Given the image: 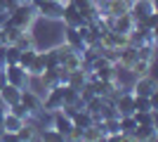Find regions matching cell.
Wrapping results in <instances>:
<instances>
[{"label":"cell","mask_w":158,"mask_h":142,"mask_svg":"<svg viewBox=\"0 0 158 142\" xmlns=\"http://www.w3.org/2000/svg\"><path fill=\"white\" fill-rule=\"evenodd\" d=\"M38 21V12H35V7L31 2H24V5H17L10 14V24L21 31H26V28H33V24Z\"/></svg>","instance_id":"6da1fadb"},{"label":"cell","mask_w":158,"mask_h":142,"mask_svg":"<svg viewBox=\"0 0 158 142\" xmlns=\"http://www.w3.org/2000/svg\"><path fill=\"white\" fill-rule=\"evenodd\" d=\"M38 12V19H45V21H59L61 19V10L64 5H59L57 0H38V2H31Z\"/></svg>","instance_id":"7a4b0ae2"},{"label":"cell","mask_w":158,"mask_h":142,"mask_svg":"<svg viewBox=\"0 0 158 142\" xmlns=\"http://www.w3.org/2000/svg\"><path fill=\"white\" fill-rule=\"evenodd\" d=\"M5 78L10 85H14V88H28L31 85V76H28V71L24 67H19V64H5Z\"/></svg>","instance_id":"3957f363"},{"label":"cell","mask_w":158,"mask_h":142,"mask_svg":"<svg viewBox=\"0 0 158 142\" xmlns=\"http://www.w3.org/2000/svg\"><path fill=\"white\" fill-rule=\"evenodd\" d=\"M130 90L135 95H142V97H153V95L158 93V83L153 76L144 74V76H137V78H132V85Z\"/></svg>","instance_id":"277c9868"},{"label":"cell","mask_w":158,"mask_h":142,"mask_svg":"<svg viewBox=\"0 0 158 142\" xmlns=\"http://www.w3.org/2000/svg\"><path fill=\"white\" fill-rule=\"evenodd\" d=\"M127 12H130V17H132L135 24H142L151 12H158V7L153 5V0H132Z\"/></svg>","instance_id":"5b68a950"},{"label":"cell","mask_w":158,"mask_h":142,"mask_svg":"<svg viewBox=\"0 0 158 142\" xmlns=\"http://www.w3.org/2000/svg\"><path fill=\"white\" fill-rule=\"evenodd\" d=\"M19 102L26 107L28 116H38L40 111H43V95L35 93V90H31V88H24V90H21Z\"/></svg>","instance_id":"8992f818"},{"label":"cell","mask_w":158,"mask_h":142,"mask_svg":"<svg viewBox=\"0 0 158 142\" xmlns=\"http://www.w3.org/2000/svg\"><path fill=\"white\" fill-rule=\"evenodd\" d=\"M61 107H64V90H61V85H54V88L45 90L43 109H45V111H59Z\"/></svg>","instance_id":"52a82bcc"},{"label":"cell","mask_w":158,"mask_h":142,"mask_svg":"<svg viewBox=\"0 0 158 142\" xmlns=\"http://www.w3.org/2000/svg\"><path fill=\"white\" fill-rule=\"evenodd\" d=\"M50 126H52L57 133L61 135V140H69V133H71V128H73V121L69 118V116L64 114V111H52V118H50Z\"/></svg>","instance_id":"ba28073f"},{"label":"cell","mask_w":158,"mask_h":142,"mask_svg":"<svg viewBox=\"0 0 158 142\" xmlns=\"http://www.w3.org/2000/svg\"><path fill=\"white\" fill-rule=\"evenodd\" d=\"M132 100H135V93H132L130 88H123L113 97V104H116L118 116H125V114H132V111H135V109H132Z\"/></svg>","instance_id":"9c48e42d"},{"label":"cell","mask_w":158,"mask_h":142,"mask_svg":"<svg viewBox=\"0 0 158 142\" xmlns=\"http://www.w3.org/2000/svg\"><path fill=\"white\" fill-rule=\"evenodd\" d=\"M71 2L78 7V12L83 14V21H85V24H90V21H94V19L102 17L99 7L94 5V0H71Z\"/></svg>","instance_id":"30bf717a"},{"label":"cell","mask_w":158,"mask_h":142,"mask_svg":"<svg viewBox=\"0 0 158 142\" xmlns=\"http://www.w3.org/2000/svg\"><path fill=\"white\" fill-rule=\"evenodd\" d=\"M99 45L102 47H113V50H120V47H125V45H130L127 43V33H118V31H106L102 38H99Z\"/></svg>","instance_id":"8fae6325"},{"label":"cell","mask_w":158,"mask_h":142,"mask_svg":"<svg viewBox=\"0 0 158 142\" xmlns=\"http://www.w3.org/2000/svg\"><path fill=\"white\" fill-rule=\"evenodd\" d=\"M61 24H64V26H73V28H78L80 24H83V14L78 12V7L73 5L71 0H69V2H66L64 5V10H61Z\"/></svg>","instance_id":"7c38bea8"},{"label":"cell","mask_w":158,"mask_h":142,"mask_svg":"<svg viewBox=\"0 0 158 142\" xmlns=\"http://www.w3.org/2000/svg\"><path fill=\"white\" fill-rule=\"evenodd\" d=\"M24 118L17 114H12L10 109H5V118H2V130H5V135H2V140H7V137H14V133L24 126Z\"/></svg>","instance_id":"4fadbf2b"},{"label":"cell","mask_w":158,"mask_h":142,"mask_svg":"<svg viewBox=\"0 0 158 142\" xmlns=\"http://www.w3.org/2000/svg\"><path fill=\"white\" fill-rule=\"evenodd\" d=\"M130 140H135V142H153V140H158V123L156 126H135V130L130 133Z\"/></svg>","instance_id":"5bb4252c"},{"label":"cell","mask_w":158,"mask_h":142,"mask_svg":"<svg viewBox=\"0 0 158 142\" xmlns=\"http://www.w3.org/2000/svg\"><path fill=\"white\" fill-rule=\"evenodd\" d=\"M61 43H66V45L71 47V50H76V52H83V47H85V43H83V38H80V33H78V28H73V26H64Z\"/></svg>","instance_id":"9a60e30c"},{"label":"cell","mask_w":158,"mask_h":142,"mask_svg":"<svg viewBox=\"0 0 158 142\" xmlns=\"http://www.w3.org/2000/svg\"><path fill=\"white\" fill-rule=\"evenodd\" d=\"M104 128H102V121H92L83 130V142H102L104 140Z\"/></svg>","instance_id":"2e32d148"},{"label":"cell","mask_w":158,"mask_h":142,"mask_svg":"<svg viewBox=\"0 0 158 142\" xmlns=\"http://www.w3.org/2000/svg\"><path fill=\"white\" fill-rule=\"evenodd\" d=\"M0 97H2V104H5V107H12V104H17V102H19L21 88H14V85L5 83V85L0 88Z\"/></svg>","instance_id":"e0dca14e"},{"label":"cell","mask_w":158,"mask_h":142,"mask_svg":"<svg viewBox=\"0 0 158 142\" xmlns=\"http://www.w3.org/2000/svg\"><path fill=\"white\" fill-rule=\"evenodd\" d=\"M132 26H135V21H132L130 12H125V14L113 17V26H111V31H118V33H130Z\"/></svg>","instance_id":"ac0fdd59"},{"label":"cell","mask_w":158,"mask_h":142,"mask_svg":"<svg viewBox=\"0 0 158 142\" xmlns=\"http://www.w3.org/2000/svg\"><path fill=\"white\" fill-rule=\"evenodd\" d=\"M14 45L19 47L21 52H24V50H31V47H38V41H35V33H33V28H26V31H21Z\"/></svg>","instance_id":"d6986e66"},{"label":"cell","mask_w":158,"mask_h":142,"mask_svg":"<svg viewBox=\"0 0 158 142\" xmlns=\"http://www.w3.org/2000/svg\"><path fill=\"white\" fill-rule=\"evenodd\" d=\"M35 137H38V130H35V126L28 123V121L14 133V140H19V142H28V140H35Z\"/></svg>","instance_id":"ffe728a7"},{"label":"cell","mask_w":158,"mask_h":142,"mask_svg":"<svg viewBox=\"0 0 158 142\" xmlns=\"http://www.w3.org/2000/svg\"><path fill=\"white\" fill-rule=\"evenodd\" d=\"M78 33H80V38H83V43H85V47H87V45H99V36L92 31V26H90V24H85V21H83V24L78 26Z\"/></svg>","instance_id":"44dd1931"},{"label":"cell","mask_w":158,"mask_h":142,"mask_svg":"<svg viewBox=\"0 0 158 142\" xmlns=\"http://www.w3.org/2000/svg\"><path fill=\"white\" fill-rule=\"evenodd\" d=\"M127 74L132 76V78H137V76H144V74H149L151 71V62H144V59H135L130 64V67L125 69Z\"/></svg>","instance_id":"7402d4cb"},{"label":"cell","mask_w":158,"mask_h":142,"mask_svg":"<svg viewBox=\"0 0 158 142\" xmlns=\"http://www.w3.org/2000/svg\"><path fill=\"white\" fill-rule=\"evenodd\" d=\"M130 10V2L127 0H109V5L104 7L106 14H111V17H118V14H125Z\"/></svg>","instance_id":"603a6c76"},{"label":"cell","mask_w":158,"mask_h":142,"mask_svg":"<svg viewBox=\"0 0 158 142\" xmlns=\"http://www.w3.org/2000/svg\"><path fill=\"white\" fill-rule=\"evenodd\" d=\"M85 81H87L85 69H73V71H69V83H66V85H71V88L80 90L83 85H85Z\"/></svg>","instance_id":"cb8c5ba5"},{"label":"cell","mask_w":158,"mask_h":142,"mask_svg":"<svg viewBox=\"0 0 158 142\" xmlns=\"http://www.w3.org/2000/svg\"><path fill=\"white\" fill-rule=\"evenodd\" d=\"M45 71V57H43V52H35V57H33V62H31V67H28V76L31 78H38L40 74Z\"/></svg>","instance_id":"d4e9b609"},{"label":"cell","mask_w":158,"mask_h":142,"mask_svg":"<svg viewBox=\"0 0 158 142\" xmlns=\"http://www.w3.org/2000/svg\"><path fill=\"white\" fill-rule=\"evenodd\" d=\"M71 121H73V126H78V128L85 130L87 126L92 123V114H90V111H85V109H80V111H76V114H73Z\"/></svg>","instance_id":"484cf974"},{"label":"cell","mask_w":158,"mask_h":142,"mask_svg":"<svg viewBox=\"0 0 158 142\" xmlns=\"http://www.w3.org/2000/svg\"><path fill=\"white\" fill-rule=\"evenodd\" d=\"M43 57H45V69H57V67H59L57 47H47V50H43Z\"/></svg>","instance_id":"4316f807"},{"label":"cell","mask_w":158,"mask_h":142,"mask_svg":"<svg viewBox=\"0 0 158 142\" xmlns=\"http://www.w3.org/2000/svg\"><path fill=\"white\" fill-rule=\"evenodd\" d=\"M137 59H144V62H151L156 59V45H142L137 47Z\"/></svg>","instance_id":"83f0119b"},{"label":"cell","mask_w":158,"mask_h":142,"mask_svg":"<svg viewBox=\"0 0 158 142\" xmlns=\"http://www.w3.org/2000/svg\"><path fill=\"white\" fill-rule=\"evenodd\" d=\"M21 50L17 45H5V64H17Z\"/></svg>","instance_id":"f1b7e54d"},{"label":"cell","mask_w":158,"mask_h":142,"mask_svg":"<svg viewBox=\"0 0 158 142\" xmlns=\"http://www.w3.org/2000/svg\"><path fill=\"white\" fill-rule=\"evenodd\" d=\"M7 109H10V111H12V114L21 116V118H24V121H26V118H28V111H26V107H24V104H21V102H17V104H12V107H7Z\"/></svg>","instance_id":"f546056e"},{"label":"cell","mask_w":158,"mask_h":142,"mask_svg":"<svg viewBox=\"0 0 158 142\" xmlns=\"http://www.w3.org/2000/svg\"><path fill=\"white\" fill-rule=\"evenodd\" d=\"M142 24H144L146 28H153V31H156V26H158V12H151L144 21H142Z\"/></svg>","instance_id":"4dcf8cb0"},{"label":"cell","mask_w":158,"mask_h":142,"mask_svg":"<svg viewBox=\"0 0 158 142\" xmlns=\"http://www.w3.org/2000/svg\"><path fill=\"white\" fill-rule=\"evenodd\" d=\"M2 118H5V107H0V137L5 135V130H2Z\"/></svg>","instance_id":"1f68e13d"},{"label":"cell","mask_w":158,"mask_h":142,"mask_svg":"<svg viewBox=\"0 0 158 142\" xmlns=\"http://www.w3.org/2000/svg\"><path fill=\"white\" fill-rule=\"evenodd\" d=\"M94 5L99 7V12H104V7L109 5V0H94Z\"/></svg>","instance_id":"d6a6232c"},{"label":"cell","mask_w":158,"mask_h":142,"mask_svg":"<svg viewBox=\"0 0 158 142\" xmlns=\"http://www.w3.org/2000/svg\"><path fill=\"white\" fill-rule=\"evenodd\" d=\"M14 5H24V2H31V0H12Z\"/></svg>","instance_id":"836d02e7"},{"label":"cell","mask_w":158,"mask_h":142,"mask_svg":"<svg viewBox=\"0 0 158 142\" xmlns=\"http://www.w3.org/2000/svg\"><path fill=\"white\" fill-rule=\"evenodd\" d=\"M0 45H5V38H2V26H0Z\"/></svg>","instance_id":"e575fe53"},{"label":"cell","mask_w":158,"mask_h":142,"mask_svg":"<svg viewBox=\"0 0 158 142\" xmlns=\"http://www.w3.org/2000/svg\"><path fill=\"white\" fill-rule=\"evenodd\" d=\"M57 2H59V5H66V2H69V0H57Z\"/></svg>","instance_id":"d590c367"},{"label":"cell","mask_w":158,"mask_h":142,"mask_svg":"<svg viewBox=\"0 0 158 142\" xmlns=\"http://www.w3.org/2000/svg\"><path fill=\"white\" fill-rule=\"evenodd\" d=\"M31 2H38V0H31Z\"/></svg>","instance_id":"8d00e7d4"},{"label":"cell","mask_w":158,"mask_h":142,"mask_svg":"<svg viewBox=\"0 0 158 142\" xmlns=\"http://www.w3.org/2000/svg\"><path fill=\"white\" fill-rule=\"evenodd\" d=\"M127 2H132V0H127Z\"/></svg>","instance_id":"74e56055"}]
</instances>
